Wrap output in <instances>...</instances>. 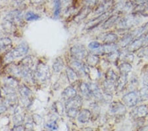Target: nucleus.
Wrapping results in <instances>:
<instances>
[{
  "label": "nucleus",
  "instance_id": "57",
  "mask_svg": "<svg viewBox=\"0 0 148 131\" xmlns=\"http://www.w3.org/2000/svg\"><path fill=\"white\" fill-rule=\"evenodd\" d=\"M25 128L26 129H32L33 128V125L32 123H27L25 125Z\"/></svg>",
  "mask_w": 148,
  "mask_h": 131
},
{
  "label": "nucleus",
  "instance_id": "14",
  "mask_svg": "<svg viewBox=\"0 0 148 131\" xmlns=\"http://www.w3.org/2000/svg\"><path fill=\"white\" fill-rule=\"evenodd\" d=\"M76 95H77L76 90L75 89V87L72 86V85H69V86L66 87L61 94L62 98H63V99L65 102L74 98V97H76Z\"/></svg>",
  "mask_w": 148,
  "mask_h": 131
},
{
  "label": "nucleus",
  "instance_id": "38",
  "mask_svg": "<svg viewBox=\"0 0 148 131\" xmlns=\"http://www.w3.org/2000/svg\"><path fill=\"white\" fill-rule=\"evenodd\" d=\"M12 46V40L9 38H2L0 39V51H4Z\"/></svg>",
  "mask_w": 148,
  "mask_h": 131
},
{
  "label": "nucleus",
  "instance_id": "23",
  "mask_svg": "<svg viewBox=\"0 0 148 131\" xmlns=\"http://www.w3.org/2000/svg\"><path fill=\"white\" fill-rule=\"evenodd\" d=\"M66 75L71 84H74L79 82V76L70 67H68L66 69Z\"/></svg>",
  "mask_w": 148,
  "mask_h": 131
},
{
  "label": "nucleus",
  "instance_id": "49",
  "mask_svg": "<svg viewBox=\"0 0 148 131\" xmlns=\"http://www.w3.org/2000/svg\"><path fill=\"white\" fill-rule=\"evenodd\" d=\"M137 85H138V80L135 76H133L130 80V86L132 87H137Z\"/></svg>",
  "mask_w": 148,
  "mask_h": 131
},
{
  "label": "nucleus",
  "instance_id": "37",
  "mask_svg": "<svg viewBox=\"0 0 148 131\" xmlns=\"http://www.w3.org/2000/svg\"><path fill=\"white\" fill-rule=\"evenodd\" d=\"M53 107L55 111L56 112V113H57L60 116L63 115L64 112L65 111V107H64L63 104L62 103L61 101H57L56 102H54L53 104Z\"/></svg>",
  "mask_w": 148,
  "mask_h": 131
},
{
  "label": "nucleus",
  "instance_id": "6",
  "mask_svg": "<svg viewBox=\"0 0 148 131\" xmlns=\"http://www.w3.org/2000/svg\"><path fill=\"white\" fill-rule=\"evenodd\" d=\"M123 103L126 107L133 108L137 105L140 101V97L138 93L135 91H131L126 94L122 98Z\"/></svg>",
  "mask_w": 148,
  "mask_h": 131
},
{
  "label": "nucleus",
  "instance_id": "46",
  "mask_svg": "<svg viewBox=\"0 0 148 131\" xmlns=\"http://www.w3.org/2000/svg\"><path fill=\"white\" fill-rule=\"evenodd\" d=\"M32 121L36 125H41L43 122V119L40 115L33 114L32 115Z\"/></svg>",
  "mask_w": 148,
  "mask_h": 131
},
{
  "label": "nucleus",
  "instance_id": "44",
  "mask_svg": "<svg viewBox=\"0 0 148 131\" xmlns=\"http://www.w3.org/2000/svg\"><path fill=\"white\" fill-rule=\"evenodd\" d=\"M44 127H45V128L51 131L57 130L59 128V126L57 125V123L56 121H49V122H47L46 124H45Z\"/></svg>",
  "mask_w": 148,
  "mask_h": 131
},
{
  "label": "nucleus",
  "instance_id": "9",
  "mask_svg": "<svg viewBox=\"0 0 148 131\" xmlns=\"http://www.w3.org/2000/svg\"><path fill=\"white\" fill-rule=\"evenodd\" d=\"M109 112L114 115H122L126 112V107L121 102H111L109 107Z\"/></svg>",
  "mask_w": 148,
  "mask_h": 131
},
{
  "label": "nucleus",
  "instance_id": "27",
  "mask_svg": "<svg viewBox=\"0 0 148 131\" xmlns=\"http://www.w3.org/2000/svg\"><path fill=\"white\" fill-rule=\"evenodd\" d=\"M118 36L114 33H109L103 37V42L104 44H115L118 40Z\"/></svg>",
  "mask_w": 148,
  "mask_h": 131
},
{
  "label": "nucleus",
  "instance_id": "15",
  "mask_svg": "<svg viewBox=\"0 0 148 131\" xmlns=\"http://www.w3.org/2000/svg\"><path fill=\"white\" fill-rule=\"evenodd\" d=\"M143 37H144V36L134 40L133 41L126 47L127 48V51L131 52H134L135 51H139L141 49H142V48L144 47Z\"/></svg>",
  "mask_w": 148,
  "mask_h": 131
},
{
  "label": "nucleus",
  "instance_id": "5",
  "mask_svg": "<svg viewBox=\"0 0 148 131\" xmlns=\"http://www.w3.org/2000/svg\"><path fill=\"white\" fill-rule=\"evenodd\" d=\"M18 91L24 105L29 106L32 101V91L25 84L19 85Z\"/></svg>",
  "mask_w": 148,
  "mask_h": 131
},
{
  "label": "nucleus",
  "instance_id": "22",
  "mask_svg": "<svg viewBox=\"0 0 148 131\" xmlns=\"http://www.w3.org/2000/svg\"><path fill=\"white\" fill-rule=\"evenodd\" d=\"M7 97L5 98V104L7 107H16L18 106V99L16 93L15 94H11L9 95H6Z\"/></svg>",
  "mask_w": 148,
  "mask_h": 131
},
{
  "label": "nucleus",
  "instance_id": "41",
  "mask_svg": "<svg viewBox=\"0 0 148 131\" xmlns=\"http://www.w3.org/2000/svg\"><path fill=\"white\" fill-rule=\"evenodd\" d=\"M61 0H54V11L53 15L55 18L59 17L61 11Z\"/></svg>",
  "mask_w": 148,
  "mask_h": 131
},
{
  "label": "nucleus",
  "instance_id": "28",
  "mask_svg": "<svg viewBox=\"0 0 148 131\" xmlns=\"http://www.w3.org/2000/svg\"><path fill=\"white\" fill-rule=\"evenodd\" d=\"M86 64L88 66L94 68L99 62V58L98 56L90 53L86 58Z\"/></svg>",
  "mask_w": 148,
  "mask_h": 131
},
{
  "label": "nucleus",
  "instance_id": "8",
  "mask_svg": "<svg viewBox=\"0 0 148 131\" xmlns=\"http://www.w3.org/2000/svg\"><path fill=\"white\" fill-rule=\"evenodd\" d=\"M86 64L82 63V62L77 60L73 59L69 63V67L72 68L73 70L77 73V75L80 77H83V76H86L85 70Z\"/></svg>",
  "mask_w": 148,
  "mask_h": 131
},
{
  "label": "nucleus",
  "instance_id": "32",
  "mask_svg": "<svg viewBox=\"0 0 148 131\" xmlns=\"http://www.w3.org/2000/svg\"><path fill=\"white\" fill-rule=\"evenodd\" d=\"M103 87L105 94L113 95V93L115 91V83L109 82L106 80H105L103 83Z\"/></svg>",
  "mask_w": 148,
  "mask_h": 131
},
{
  "label": "nucleus",
  "instance_id": "60",
  "mask_svg": "<svg viewBox=\"0 0 148 131\" xmlns=\"http://www.w3.org/2000/svg\"><path fill=\"white\" fill-rule=\"evenodd\" d=\"M0 97H1V91H0Z\"/></svg>",
  "mask_w": 148,
  "mask_h": 131
},
{
  "label": "nucleus",
  "instance_id": "54",
  "mask_svg": "<svg viewBox=\"0 0 148 131\" xmlns=\"http://www.w3.org/2000/svg\"><path fill=\"white\" fill-rule=\"evenodd\" d=\"M44 1V0H30V3L33 5H40Z\"/></svg>",
  "mask_w": 148,
  "mask_h": 131
},
{
  "label": "nucleus",
  "instance_id": "20",
  "mask_svg": "<svg viewBox=\"0 0 148 131\" xmlns=\"http://www.w3.org/2000/svg\"><path fill=\"white\" fill-rule=\"evenodd\" d=\"M128 83V76L120 74L115 84V91L121 92L126 87Z\"/></svg>",
  "mask_w": 148,
  "mask_h": 131
},
{
  "label": "nucleus",
  "instance_id": "30",
  "mask_svg": "<svg viewBox=\"0 0 148 131\" xmlns=\"http://www.w3.org/2000/svg\"><path fill=\"white\" fill-rule=\"evenodd\" d=\"M9 72L11 73V76L15 78H21V68L20 65L11 64V65L9 66Z\"/></svg>",
  "mask_w": 148,
  "mask_h": 131
},
{
  "label": "nucleus",
  "instance_id": "34",
  "mask_svg": "<svg viewBox=\"0 0 148 131\" xmlns=\"http://www.w3.org/2000/svg\"><path fill=\"white\" fill-rule=\"evenodd\" d=\"M20 64L21 66H24V67L32 69L33 66L34 65V58L31 56H26L21 61Z\"/></svg>",
  "mask_w": 148,
  "mask_h": 131
},
{
  "label": "nucleus",
  "instance_id": "25",
  "mask_svg": "<svg viewBox=\"0 0 148 131\" xmlns=\"http://www.w3.org/2000/svg\"><path fill=\"white\" fill-rule=\"evenodd\" d=\"M112 5V1L111 0H109V1H104L103 3L100 4L99 6L97 7V8L95 10V15H101V14L105 13L107 11H109V9L111 8Z\"/></svg>",
  "mask_w": 148,
  "mask_h": 131
},
{
  "label": "nucleus",
  "instance_id": "47",
  "mask_svg": "<svg viewBox=\"0 0 148 131\" xmlns=\"http://www.w3.org/2000/svg\"><path fill=\"white\" fill-rule=\"evenodd\" d=\"M138 55L141 58H145L148 60V46H147L141 49L138 52Z\"/></svg>",
  "mask_w": 148,
  "mask_h": 131
},
{
  "label": "nucleus",
  "instance_id": "24",
  "mask_svg": "<svg viewBox=\"0 0 148 131\" xmlns=\"http://www.w3.org/2000/svg\"><path fill=\"white\" fill-rule=\"evenodd\" d=\"M119 17L117 15H113L111 16H109L107 19L105 21V22L103 23L102 25V28L104 30H107L110 28L111 27L116 24L119 20Z\"/></svg>",
  "mask_w": 148,
  "mask_h": 131
},
{
  "label": "nucleus",
  "instance_id": "2",
  "mask_svg": "<svg viewBox=\"0 0 148 131\" xmlns=\"http://www.w3.org/2000/svg\"><path fill=\"white\" fill-rule=\"evenodd\" d=\"M34 73L35 81L42 83L47 82L51 76L49 66L41 61L38 62L36 66Z\"/></svg>",
  "mask_w": 148,
  "mask_h": 131
},
{
  "label": "nucleus",
  "instance_id": "29",
  "mask_svg": "<svg viewBox=\"0 0 148 131\" xmlns=\"http://www.w3.org/2000/svg\"><path fill=\"white\" fill-rule=\"evenodd\" d=\"M89 8L90 7L86 6V8H84L82 9H81V11H79V13H78L77 15L75 17V18H74V20H75V22L79 23L86 17L90 12Z\"/></svg>",
  "mask_w": 148,
  "mask_h": 131
},
{
  "label": "nucleus",
  "instance_id": "4",
  "mask_svg": "<svg viewBox=\"0 0 148 131\" xmlns=\"http://www.w3.org/2000/svg\"><path fill=\"white\" fill-rule=\"evenodd\" d=\"M70 54L73 59L82 61L86 60L90 53L83 44H76L71 48Z\"/></svg>",
  "mask_w": 148,
  "mask_h": 131
},
{
  "label": "nucleus",
  "instance_id": "62",
  "mask_svg": "<svg viewBox=\"0 0 148 131\" xmlns=\"http://www.w3.org/2000/svg\"><path fill=\"white\" fill-rule=\"evenodd\" d=\"M44 131H46V130H44Z\"/></svg>",
  "mask_w": 148,
  "mask_h": 131
},
{
  "label": "nucleus",
  "instance_id": "19",
  "mask_svg": "<svg viewBox=\"0 0 148 131\" xmlns=\"http://www.w3.org/2000/svg\"><path fill=\"white\" fill-rule=\"evenodd\" d=\"M92 113L90 110H88L87 109H84L80 111L79 113L77 116L78 121L81 123H86L89 122L90 119H91Z\"/></svg>",
  "mask_w": 148,
  "mask_h": 131
},
{
  "label": "nucleus",
  "instance_id": "55",
  "mask_svg": "<svg viewBox=\"0 0 148 131\" xmlns=\"http://www.w3.org/2000/svg\"><path fill=\"white\" fill-rule=\"evenodd\" d=\"M143 81H144V84L145 85H147V86H148V71L145 73L144 78H143Z\"/></svg>",
  "mask_w": 148,
  "mask_h": 131
},
{
  "label": "nucleus",
  "instance_id": "51",
  "mask_svg": "<svg viewBox=\"0 0 148 131\" xmlns=\"http://www.w3.org/2000/svg\"><path fill=\"white\" fill-rule=\"evenodd\" d=\"M8 109V107L5 103H0V115L4 113Z\"/></svg>",
  "mask_w": 148,
  "mask_h": 131
},
{
  "label": "nucleus",
  "instance_id": "58",
  "mask_svg": "<svg viewBox=\"0 0 148 131\" xmlns=\"http://www.w3.org/2000/svg\"><path fill=\"white\" fill-rule=\"evenodd\" d=\"M138 131H148V125L141 127L140 128H139Z\"/></svg>",
  "mask_w": 148,
  "mask_h": 131
},
{
  "label": "nucleus",
  "instance_id": "16",
  "mask_svg": "<svg viewBox=\"0 0 148 131\" xmlns=\"http://www.w3.org/2000/svg\"><path fill=\"white\" fill-rule=\"evenodd\" d=\"M90 89H91L92 97L99 101L103 102V94L100 87L98 86V85L95 83H90Z\"/></svg>",
  "mask_w": 148,
  "mask_h": 131
},
{
  "label": "nucleus",
  "instance_id": "17",
  "mask_svg": "<svg viewBox=\"0 0 148 131\" xmlns=\"http://www.w3.org/2000/svg\"><path fill=\"white\" fill-rule=\"evenodd\" d=\"M148 32V22L145 23L144 25L140 26V27L138 28H136L135 30H134L132 33H130V34L132 35L134 39H138L140 38L144 35L146 34Z\"/></svg>",
  "mask_w": 148,
  "mask_h": 131
},
{
  "label": "nucleus",
  "instance_id": "42",
  "mask_svg": "<svg viewBox=\"0 0 148 131\" xmlns=\"http://www.w3.org/2000/svg\"><path fill=\"white\" fill-rule=\"evenodd\" d=\"M40 17L39 15L35 13L34 12L32 11H28L25 15V19L26 21H36L39 19Z\"/></svg>",
  "mask_w": 148,
  "mask_h": 131
},
{
  "label": "nucleus",
  "instance_id": "40",
  "mask_svg": "<svg viewBox=\"0 0 148 131\" xmlns=\"http://www.w3.org/2000/svg\"><path fill=\"white\" fill-rule=\"evenodd\" d=\"M3 30L5 31L7 33H9V34H11L14 32L15 28V25H14L13 23H11V21L6 20V22L3 23Z\"/></svg>",
  "mask_w": 148,
  "mask_h": 131
},
{
  "label": "nucleus",
  "instance_id": "45",
  "mask_svg": "<svg viewBox=\"0 0 148 131\" xmlns=\"http://www.w3.org/2000/svg\"><path fill=\"white\" fill-rule=\"evenodd\" d=\"M140 7V13L144 16H148V1L141 5H138Z\"/></svg>",
  "mask_w": 148,
  "mask_h": 131
},
{
  "label": "nucleus",
  "instance_id": "36",
  "mask_svg": "<svg viewBox=\"0 0 148 131\" xmlns=\"http://www.w3.org/2000/svg\"><path fill=\"white\" fill-rule=\"evenodd\" d=\"M120 58H121L122 60L125 62L130 63L134 60V56L132 52L128 51L127 50H126V51L125 52H121Z\"/></svg>",
  "mask_w": 148,
  "mask_h": 131
},
{
  "label": "nucleus",
  "instance_id": "7",
  "mask_svg": "<svg viewBox=\"0 0 148 131\" xmlns=\"http://www.w3.org/2000/svg\"><path fill=\"white\" fill-rule=\"evenodd\" d=\"M112 11H113L110 9V10L105 12V13L101 14V15H99L97 17L90 20L89 22H88L86 23V25L84 26V29L92 30L93 28L97 27V26L100 25V24L102 23L103 22H105V21L111 15Z\"/></svg>",
  "mask_w": 148,
  "mask_h": 131
},
{
  "label": "nucleus",
  "instance_id": "3",
  "mask_svg": "<svg viewBox=\"0 0 148 131\" xmlns=\"http://www.w3.org/2000/svg\"><path fill=\"white\" fill-rule=\"evenodd\" d=\"M141 21V17L136 13H132L128 15L119 21L117 27L121 30L130 29L132 27L138 25Z\"/></svg>",
  "mask_w": 148,
  "mask_h": 131
},
{
  "label": "nucleus",
  "instance_id": "59",
  "mask_svg": "<svg viewBox=\"0 0 148 131\" xmlns=\"http://www.w3.org/2000/svg\"><path fill=\"white\" fill-rule=\"evenodd\" d=\"M72 0H61V3H63L65 5H66L70 3Z\"/></svg>",
  "mask_w": 148,
  "mask_h": 131
},
{
  "label": "nucleus",
  "instance_id": "39",
  "mask_svg": "<svg viewBox=\"0 0 148 131\" xmlns=\"http://www.w3.org/2000/svg\"><path fill=\"white\" fill-rule=\"evenodd\" d=\"M139 95L140 101H145L148 100V86L145 85V87H143L140 89L138 92Z\"/></svg>",
  "mask_w": 148,
  "mask_h": 131
},
{
  "label": "nucleus",
  "instance_id": "53",
  "mask_svg": "<svg viewBox=\"0 0 148 131\" xmlns=\"http://www.w3.org/2000/svg\"><path fill=\"white\" fill-rule=\"evenodd\" d=\"M143 41H144V47L147 46L148 45V32L143 37Z\"/></svg>",
  "mask_w": 148,
  "mask_h": 131
},
{
  "label": "nucleus",
  "instance_id": "52",
  "mask_svg": "<svg viewBox=\"0 0 148 131\" xmlns=\"http://www.w3.org/2000/svg\"><path fill=\"white\" fill-rule=\"evenodd\" d=\"M85 1V3L86 5V6H94V4H95L97 2L98 0H84Z\"/></svg>",
  "mask_w": 148,
  "mask_h": 131
},
{
  "label": "nucleus",
  "instance_id": "48",
  "mask_svg": "<svg viewBox=\"0 0 148 131\" xmlns=\"http://www.w3.org/2000/svg\"><path fill=\"white\" fill-rule=\"evenodd\" d=\"M101 46L100 42L97 41H92L88 44V49H89L91 51H95V50L98 49Z\"/></svg>",
  "mask_w": 148,
  "mask_h": 131
},
{
  "label": "nucleus",
  "instance_id": "18",
  "mask_svg": "<svg viewBox=\"0 0 148 131\" xmlns=\"http://www.w3.org/2000/svg\"><path fill=\"white\" fill-rule=\"evenodd\" d=\"M24 119H25V116L23 113L22 109L21 107L18 105L16 107H15V114L13 117V123L15 125H21L23 123Z\"/></svg>",
  "mask_w": 148,
  "mask_h": 131
},
{
  "label": "nucleus",
  "instance_id": "21",
  "mask_svg": "<svg viewBox=\"0 0 148 131\" xmlns=\"http://www.w3.org/2000/svg\"><path fill=\"white\" fill-rule=\"evenodd\" d=\"M3 86L11 88V89H15L16 87L19 86V82L16 78L13 76H8L6 77L3 80Z\"/></svg>",
  "mask_w": 148,
  "mask_h": 131
},
{
  "label": "nucleus",
  "instance_id": "10",
  "mask_svg": "<svg viewBox=\"0 0 148 131\" xmlns=\"http://www.w3.org/2000/svg\"><path fill=\"white\" fill-rule=\"evenodd\" d=\"M83 103V98L82 96L79 95H77L74 98L71 99L69 101H66L65 103V110L71 108H76L80 109Z\"/></svg>",
  "mask_w": 148,
  "mask_h": 131
},
{
  "label": "nucleus",
  "instance_id": "11",
  "mask_svg": "<svg viewBox=\"0 0 148 131\" xmlns=\"http://www.w3.org/2000/svg\"><path fill=\"white\" fill-rule=\"evenodd\" d=\"M6 20L11 21L14 25L20 24L23 20L22 12L18 9H15L11 11L6 17Z\"/></svg>",
  "mask_w": 148,
  "mask_h": 131
},
{
  "label": "nucleus",
  "instance_id": "50",
  "mask_svg": "<svg viewBox=\"0 0 148 131\" xmlns=\"http://www.w3.org/2000/svg\"><path fill=\"white\" fill-rule=\"evenodd\" d=\"M26 128L25 127L23 126L22 125H15L13 128H12L11 131H25Z\"/></svg>",
  "mask_w": 148,
  "mask_h": 131
},
{
  "label": "nucleus",
  "instance_id": "43",
  "mask_svg": "<svg viewBox=\"0 0 148 131\" xmlns=\"http://www.w3.org/2000/svg\"><path fill=\"white\" fill-rule=\"evenodd\" d=\"M66 115L71 119H75L78 116L80 112V109L76 108H71L65 110Z\"/></svg>",
  "mask_w": 148,
  "mask_h": 131
},
{
  "label": "nucleus",
  "instance_id": "26",
  "mask_svg": "<svg viewBox=\"0 0 148 131\" xmlns=\"http://www.w3.org/2000/svg\"><path fill=\"white\" fill-rule=\"evenodd\" d=\"M134 40V39H133L132 35H131L130 33H128V34L123 36V37L119 40L118 46H121V48H126Z\"/></svg>",
  "mask_w": 148,
  "mask_h": 131
},
{
  "label": "nucleus",
  "instance_id": "31",
  "mask_svg": "<svg viewBox=\"0 0 148 131\" xmlns=\"http://www.w3.org/2000/svg\"><path fill=\"white\" fill-rule=\"evenodd\" d=\"M119 71H120V74L128 76V74L132 71V66H131L130 63L123 62L119 66Z\"/></svg>",
  "mask_w": 148,
  "mask_h": 131
},
{
  "label": "nucleus",
  "instance_id": "33",
  "mask_svg": "<svg viewBox=\"0 0 148 131\" xmlns=\"http://www.w3.org/2000/svg\"><path fill=\"white\" fill-rule=\"evenodd\" d=\"M65 67V63L61 57L57 58L53 64V70L56 73H59L63 70Z\"/></svg>",
  "mask_w": 148,
  "mask_h": 131
},
{
  "label": "nucleus",
  "instance_id": "1",
  "mask_svg": "<svg viewBox=\"0 0 148 131\" xmlns=\"http://www.w3.org/2000/svg\"><path fill=\"white\" fill-rule=\"evenodd\" d=\"M28 50H29V46L27 42H21L13 50L8 52L5 54L3 58L4 62L7 64H11L15 59L25 56L26 54H27Z\"/></svg>",
  "mask_w": 148,
  "mask_h": 131
},
{
  "label": "nucleus",
  "instance_id": "35",
  "mask_svg": "<svg viewBox=\"0 0 148 131\" xmlns=\"http://www.w3.org/2000/svg\"><path fill=\"white\" fill-rule=\"evenodd\" d=\"M118 78L119 76L116 75V73L114 72V71L113 70H112L111 68L109 69V70L107 71V72L106 73V80L107 81H109V82L115 83L116 84V82L118 80Z\"/></svg>",
  "mask_w": 148,
  "mask_h": 131
},
{
  "label": "nucleus",
  "instance_id": "13",
  "mask_svg": "<svg viewBox=\"0 0 148 131\" xmlns=\"http://www.w3.org/2000/svg\"><path fill=\"white\" fill-rule=\"evenodd\" d=\"M79 91L82 95V96L86 99H90L92 97V94L90 89V86L89 83L84 82H81L78 85Z\"/></svg>",
  "mask_w": 148,
  "mask_h": 131
},
{
  "label": "nucleus",
  "instance_id": "56",
  "mask_svg": "<svg viewBox=\"0 0 148 131\" xmlns=\"http://www.w3.org/2000/svg\"><path fill=\"white\" fill-rule=\"evenodd\" d=\"M132 1L134 2V3H138V5H141L144 3H146V2L148 1V0H132Z\"/></svg>",
  "mask_w": 148,
  "mask_h": 131
},
{
  "label": "nucleus",
  "instance_id": "12",
  "mask_svg": "<svg viewBox=\"0 0 148 131\" xmlns=\"http://www.w3.org/2000/svg\"><path fill=\"white\" fill-rule=\"evenodd\" d=\"M132 113L135 119H144L148 114V107L146 105H141L136 107Z\"/></svg>",
  "mask_w": 148,
  "mask_h": 131
},
{
  "label": "nucleus",
  "instance_id": "61",
  "mask_svg": "<svg viewBox=\"0 0 148 131\" xmlns=\"http://www.w3.org/2000/svg\"><path fill=\"white\" fill-rule=\"evenodd\" d=\"M147 117H148V114H147Z\"/></svg>",
  "mask_w": 148,
  "mask_h": 131
}]
</instances>
